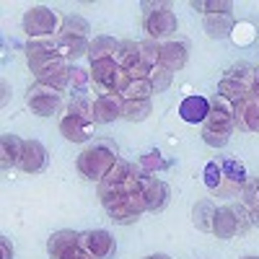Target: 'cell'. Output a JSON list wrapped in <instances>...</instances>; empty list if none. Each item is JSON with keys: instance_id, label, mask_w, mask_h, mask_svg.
I'll return each instance as SVG.
<instances>
[{"instance_id": "cell-42", "label": "cell", "mask_w": 259, "mask_h": 259, "mask_svg": "<svg viewBox=\"0 0 259 259\" xmlns=\"http://www.w3.org/2000/svg\"><path fill=\"white\" fill-rule=\"evenodd\" d=\"M251 96L259 101V68H254V78H251Z\"/></svg>"}, {"instance_id": "cell-31", "label": "cell", "mask_w": 259, "mask_h": 259, "mask_svg": "<svg viewBox=\"0 0 259 259\" xmlns=\"http://www.w3.org/2000/svg\"><path fill=\"white\" fill-rule=\"evenodd\" d=\"M135 62H140V41L122 39L119 41V52H117V65L122 70H127V68H133Z\"/></svg>"}, {"instance_id": "cell-21", "label": "cell", "mask_w": 259, "mask_h": 259, "mask_svg": "<svg viewBox=\"0 0 259 259\" xmlns=\"http://www.w3.org/2000/svg\"><path fill=\"white\" fill-rule=\"evenodd\" d=\"M89 47H91V41L89 39H80V36H65V34H57L55 36V50L62 60H68V62H75L80 60L83 55H89Z\"/></svg>"}, {"instance_id": "cell-22", "label": "cell", "mask_w": 259, "mask_h": 259, "mask_svg": "<svg viewBox=\"0 0 259 259\" xmlns=\"http://www.w3.org/2000/svg\"><path fill=\"white\" fill-rule=\"evenodd\" d=\"M78 244H80V231L62 228V231H55L47 239V254H50V259H60L65 251L78 246Z\"/></svg>"}, {"instance_id": "cell-8", "label": "cell", "mask_w": 259, "mask_h": 259, "mask_svg": "<svg viewBox=\"0 0 259 259\" xmlns=\"http://www.w3.org/2000/svg\"><path fill=\"white\" fill-rule=\"evenodd\" d=\"M143 31L148 34V39H153V41H168V39H174V34L179 31L177 13L171 11V8L143 13Z\"/></svg>"}, {"instance_id": "cell-6", "label": "cell", "mask_w": 259, "mask_h": 259, "mask_svg": "<svg viewBox=\"0 0 259 259\" xmlns=\"http://www.w3.org/2000/svg\"><path fill=\"white\" fill-rule=\"evenodd\" d=\"M62 99H65V91L55 89V85H47V83H34L26 91V104L36 117L57 114L60 106H62Z\"/></svg>"}, {"instance_id": "cell-32", "label": "cell", "mask_w": 259, "mask_h": 259, "mask_svg": "<svg viewBox=\"0 0 259 259\" xmlns=\"http://www.w3.org/2000/svg\"><path fill=\"white\" fill-rule=\"evenodd\" d=\"M189 8L202 16H218V13H231L233 3L231 0H192Z\"/></svg>"}, {"instance_id": "cell-34", "label": "cell", "mask_w": 259, "mask_h": 259, "mask_svg": "<svg viewBox=\"0 0 259 259\" xmlns=\"http://www.w3.org/2000/svg\"><path fill=\"white\" fill-rule=\"evenodd\" d=\"M150 109H153V104H150V101H124L122 104V119H127V122H143V119H148Z\"/></svg>"}, {"instance_id": "cell-16", "label": "cell", "mask_w": 259, "mask_h": 259, "mask_svg": "<svg viewBox=\"0 0 259 259\" xmlns=\"http://www.w3.org/2000/svg\"><path fill=\"white\" fill-rule=\"evenodd\" d=\"M47 166H50V150L41 145L39 140H26L18 168L24 171V174H41Z\"/></svg>"}, {"instance_id": "cell-37", "label": "cell", "mask_w": 259, "mask_h": 259, "mask_svg": "<svg viewBox=\"0 0 259 259\" xmlns=\"http://www.w3.org/2000/svg\"><path fill=\"white\" fill-rule=\"evenodd\" d=\"M91 83V70L80 68V65H73L70 68V89L68 91H89Z\"/></svg>"}, {"instance_id": "cell-45", "label": "cell", "mask_w": 259, "mask_h": 259, "mask_svg": "<svg viewBox=\"0 0 259 259\" xmlns=\"http://www.w3.org/2000/svg\"><path fill=\"white\" fill-rule=\"evenodd\" d=\"M241 259H259V256H254V254H249V256H241Z\"/></svg>"}, {"instance_id": "cell-28", "label": "cell", "mask_w": 259, "mask_h": 259, "mask_svg": "<svg viewBox=\"0 0 259 259\" xmlns=\"http://www.w3.org/2000/svg\"><path fill=\"white\" fill-rule=\"evenodd\" d=\"M138 166H140V171H143L145 177H156L158 171L171 168V161L161 156V150H148V153H143L138 158Z\"/></svg>"}, {"instance_id": "cell-13", "label": "cell", "mask_w": 259, "mask_h": 259, "mask_svg": "<svg viewBox=\"0 0 259 259\" xmlns=\"http://www.w3.org/2000/svg\"><path fill=\"white\" fill-rule=\"evenodd\" d=\"M140 194H143V202H145V212H163L168 200H171L168 184L158 177H145Z\"/></svg>"}, {"instance_id": "cell-10", "label": "cell", "mask_w": 259, "mask_h": 259, "mask_svg": "<svg viewBox=\"0 0 259 259\" xmlns=\"http://www.w3.org/2000/svg\"><path fill=\"white\" fill-rule=\"evenodd\" d=\"M80 249L89 251L94 259H114L117 254V241L109 231H80Z\"/></svg>"}, {"instance_id": "cell-17", "label": "cell", "mask_w": 259, "mask_h": 259, "mask_svg": "<svg viewBox=\"0 0 259 259\" xmlns=\"http://www.w3.org/2000/svg\"><path fill=\"white\" fill-rule=\"evenodd\" d=\"M60 133H62L65 140H70V143H91L94 140V122L73 117V114H62Z\"/></svg>"}, {"instance_id": "cell-26", "label": "cell", "mask_w": 259, "mask_h": 259, "mask_svg": "<svg viewBox=\"0 0 259 259\" xmlns=\"http://www.w3.org/2000/svg\"><path fill=\"white\" fill-rule=\"evenodd\" d=\"M91 104H94V99L89 96V91H70L65 114H73V117H80V119H91Z\"/></svg>"}, {"instance_id": "cell-2", "label": "cell", "mask_w": 259, "mask_h": 259, "mask_svg": "<svg viewBox=\"0 0 259 259\" xmlns=\"http://www.w3.org/2000/svg\"><path fill=\"white\" fill-rule=\"evenodd\" d=\"M143 182H145V174L140 171V166L119 158V161L112 166L109 174L99 182V200H101L104 210L112 207L114 202H119L124 194L140 192V189H143Z\"/></svg>"}, {"instance_id": "cell-24", "label": "cell", "mask_w": 259, "mask_h": 259, "mask_svg": "<svg viewBox=\"0 0 259 259\" xmlns=\"http://www.w3.org/2000/svg\"><path fill=\"white\" fill-rule=\"evenodd\" d=\"M117 52H119V41H117L114 36H106V34L94 36L91 47H89L91 62H99V60H117Z\"/></svg>"}, {"instance_id": "cell-23", "label": "cell", "mask_w": 259, "mask_h": 259, "mask_svg": "<svg viewBox=\"0 0 259 259\" xmlns=\"http://www.w3.org/2000/svg\"><path fill=\"white\" fill-rule=\"evenodd\" d=\"M236 26L233 21V13H218V16H202V29L210 39H226L231 36Z\"/></svg>"}, {"instance_id": "cell-3", "label": "cell", "mask_w": 259, "mask_h": 259, "mask_svg": "<svg viewBox=\"0 0 259 259\" xmlns=\"http://www.w3.org/2000/svg\"><path fill=\"white\" fill-rule=\"evenodd\" d=\"M251 215L249 210L241 205V202H228L223 207H218V212H215V223H212V233L215 239H233L236 233H246L251 228Z\"/></svg>"}, {"instance_id": "cell-12", "label": "cell", "mask_w": 259, "mask_h": 259, "mask_svg": "<svg viewBox=\"0 0 259 259\" xmlns=\"http://www.w3.org/2000/svg\"><path fill=\"white\" fill-rule=\"evenodd\" d=\"M26 60H29V68L31 73H41L47 70L50 65H55L57 60H62L55 50V39H34L26 45Z\"/></svg>"}, {"instance_id": "cell-15", "label": "cell", "mask_w": 259, "mask_h": 259, "mask_svg": "<svg viewBox=\"0 0 259 259\" xmlns=\"http://www.w3.org/2000/svg\"><path fill=\"white\" fill-rule=\"evenodd\" d=\"M189 60V41L187 39H168V41H161V60L158 65L171 73L182 70Z\"/></svg>"}, {"instance_id": "cell-5", "label": "cell", "mask_w": 259, "mask_h": 259, "mask_svg": "<svg viewBox=\"0 0 259 259\" xmlns=\"http://www.w3.org/2000/svg\"><path fill=\"white\" fill-rule=\"evenodd\" d=\"M91 83L99 94H122L130 83L127 73L117 65V60H99L91 62Z\"/></svg>"}, {"instance_id": "cell-1", "label": "cell", "mask_w": 259, "mask_h": 259, "mask_svg": "<svg viewBox=\"0 0 259 259\" xmlns=\"http://www.w3.org/2000/svg\"><path fill=\"white\" fill-rule=\"evenodd\" d=\"M119 161V145L112 138H94L85 143V148L75 158V168L83 179L89 182H101L112 171V166Z\"/></svg>"}, {"instance_id": "cell-19", "label": "cell", "mask_w": 259, "mask_h": 259, "mask_svg": "<svg viewBox=\"0 0 259 259\" xmlns=\"http://www.w3.org/2000/svg\"><path fill=\"white\" fill-rule=\"evenodd\" d=\"M236 127L241 133H259V101L251 94L236 104Z\"/></svg>"}, {"instance_id": "cell-29", "label": "cell", "mask_w": 259, "mask_h": 259, "mask_svg": "<svg viewBox=\"0 0 259 259\" xmlns=\"http://www.w3.org/2000/svg\"><path fill=\"white\" fill-rule=\"evenodd\" d=\"M153 85H150V80H130L124 85V91L119 94L124 101H150V96H153Z\"/></svg>"}, {"instance_id": "cell-20", "label": "cell", "mask_w": 259, "mask_h": 259, "mask_svg": "<svg viewBox=\"0 0 259 259\" xmlns=\"http://www.w3.org/2000/svg\"><path fill=\"white\" fill-rule=\"evenodd\" d=\"M207 114H210V101L200 94H192L179 104V117L189 124H205Z\"/></svg>"}, {"instance_id": "cell-7", "label": "cell", "mask_w": 259, "mask_h": 259, "mask_svg": "<svg viewBox=\"0 0 259 259\" xmlns=\"http://www.w3.org/2000/svg\"><path fill=\"white\" fill-rule=\"evenodd\" d=\"M202 130H210V133H221V135H233L236 133V106L215 94L210 101V114L202 124Z\"/></svg>"}, {"instance_id": "cell-30", "label": "cell", "mask_w": 259, "mask_h": 259, "mask_svg": "<svg viewBox=\"0 0 259 259\" xmlns=\"http://www.w3.org/2000/svg\"><path fill=\"white\" fill-rule=\"evenodd\" d=\"M89 31H91V24H89V21H85L83 16H78V13L62 16V29H60V34H65V36H80V39H85V36H89Z\"/></svg>"}, {"instance_id": "cell-46", "label": "cell", "mask_w": 259, "mask_h": 259, "mask_svg": "<svg viewBox=\"0 0 259 259\" xmlns=\"http://www.w3.org/2000/svg\"><path fill=\"white\" fill-rule=\"evenodd\" d=\"M254 226H259V218H254Z\"/></svg>"}, {"instance_id": "cell-40", "label": "cell", "mask_w": 259, "mask_h": 259, "mask_svg": "<svg viewBox=\"0 0 259 259\" xmlns=\"http://www.w3.org/2000/svg\"><path fill=\"white\" fill-rule=\"evenodd\" d=\"M0 259H13V244L8 236H0Z\"/></svg>"}, {"instance_id": "cell-43", "label": "cell", "mask_w": 259, "mask_h": 259, "mask_svg": "<svg viewBox=\"0 0 259 259\" xmlns=\"http://www.w3.org/2000/svg\"><path fill=\"white\" fill-rule=\"evenodd\" d=\"M143 259H171L168 254H148V256H143Z\"/></svg>"}, {"instance_id": "cell-33", "label": "cell", "mask_w": 259, "mask_h": 259, "mask_svg": "<svg viewBox=\"0 0 259 259\" xmlns=\"http://www.w3.org/2000/svg\"><path fill=\"white\" fill-rule=\"evenodd\" d=\"M256 36H259V31H256V26L251 24V21H239V24L233 26V31H231L233 45H239V47H249V45H254Z\"/></svg>"}, {"instance_id": "cell-25", "label": "cell", "mask_w": 259, "mask_h": 259, "mask_svg": "<svg viewBox=\"0 0 259 259\" xmlns=\"http://www.w3.org/2000/svg\"><path fill=\"white\" fill-rule=\"evenodd\" d=\"M215 212H218L215 202L205 197V200H200V202H194V207H192V221H194V226H197L202 233H212Z\"/></svg>"}, {"instance_id": "cell-38", "label": "cell", "mask_w": 259, "mask_h": 259, "mask_svg": "<svg viewBox=\"0 0 259 259\" xmlns=\"http://www.w3.org/2000/svg\"><path fill=\"white\" fill-rule=\"evenodd\" d=\"M171 75H174V73L158 65V68H153V73H150L148 80H150V85H153V91H156V94H163L168 85H171Z\"/></svg>"}, {"instance_id": "cell-4", "label": "cell", "mask_w": 259, "mask_h": 259, "mask_svg": "<svg viewBox=\"0 0 259 259\" xmlns=\"http://www.w3.org/2000/svg\"><path fill=\"white\" fill-rule=\"evenodd\" d=\"M62 29V16L47 6H34L24 13V31L29 41L34 39H55Z\"/></svg>"}, {"instance_id": "cell-27", "label": "cell", "mask_w": 259, "mask_h": 259, "mask_svg": "<svg viewBox=\"0 0 259 259\" xmlns=\"http://www.w3.org/2000/svg\"><path fill=\"white\" fill-rule=\"evenodd\" d=\"M251 94V89L249 85H244V83H239V80H233V78H221L218 80V96H223V99H228L233 106L239 104L241 99H246Z\"/></svg>"}, {"instance_id": "cell-9", "label": "cell", "mask_w": 259, "mask_h": 259, "mask_svg": "<svg viewBox=\"0 0 259 259\" xmlns=\"http://www.w3.org/2000/svg\"><path fill=\"white\" fill-rule=\"evenodd\" d=\"M143 212H145V202H143V194L140 192L124 194L119 202H114L112 207H106L109 221H114L117 226H133L135 221H140Z\"/></svg>"}, {"instance_id": "cell-41", "label": "cell", "mask_w": 259, "mask_h": 259, "mask_svg": "<svg viewBox=\"0 0 259 259\" xmlns=\"http://www.w3.org/2000/svg\"><path fill=\"white\" fill-rule=\"evenodd\" d=\"M140 8H143V13H150V11H166V8H174V6H171V3H148V0H145Z\"/></svg>"}, {"instance_id": "cell-35", "label": "cell", "mask_w": 259, "mask_h": 259, "mask_svg": "<svg viewBox=\"0 0 259 259\" xmlns=\"http://www.w3.org/2000/svg\"><path fill=\"white\" fill-rule=\"evenodd\" d=\"M202 177H205V187H207L212 194H218V192H221V184H223L221 161H207V163H205V171H202Z\"/></svg>"}, {"instance_id": "cell-39", "label": "cell", "mask_w": 259, "mask_h": 259, "mask_svg": "<svg viewBox=\"0 0 259 259\" xmlns=\"http://www.w3.org/2000/svg\"><path fill=\"white\" fill-rule=\"evenodd\" d=\"M60 259H94V256H91L89 251H83V249H80V244H78V246L68 249V251H65Z\"/></svg>"}, {"instance_id": "cell-18", "label": "cell", "mask_w": 259, "mask_h": 259, "mask_svg": "<svg viewBox=\"0 0 259 259\" xmlns=\"http://www.w3.org/2000/svg\"><path fill=\"white\" fill-rule=\"evenodd\" d=\"M24 138H18L13 133H3L0 138V166L3 171H11V168H18L21 163V156H24Z\"/></svg>"}, {"instance_id": "cell-11", "label": "cell", "mask_w": 259, "mask_h": 259, "mask_svg": "<svg viewBox=\"0 0 259 259\" xmlns=\"http://www.w3.org/2000/svg\"><path fill=\"white\" fill-rule=\"evenodd\" d=\"M221 171H223V184H221L218 194H226V197H239L241 189L249 182L244 161H239V158H221Z\"/></svg>"}, {"instance_id": "cell-14", "label": "cell", "mask_w": 259, "mask_h": 259, "mask_svg": "<svg viewBox=\"0 0 259 259\" xmlns=\"http://www.w3.org/2000/svg\"><path fill=\"white\" fill-rule=\"evenodd\" d=\"M122 104L124 99L119 94H99L91 104V119L94 124H109L114 119H122Z\"/></svg>"}, {"instance_id": "cell-44", "label": "cell", "mask_w": 259, "mask_h": 259, "mask_svg": "<svg viewBox=\"0 0 259 259\" xmlns=\"http://www.w3.org/2000/svg\"><path fill=\"white\" fill-rule=\"evenodd\" d=\"M6 101H8V83L3 80V104H6Z\"/></svg>"}, {"instance_id": "cell-36", "label": "cell", "mask_w": 259, "mask_h": 259, "mask_svg": "<svg viewBox=\"0 0 259 259\" xmlns=\"http://www.w3.org/2000/svg\"><path fill=\"white\" fill-rule=\"evenodd\" d=\"M140 60L148 65V68H158V60H161V41L143 39V41H140Z\"/></svg>"}]
</instances>
